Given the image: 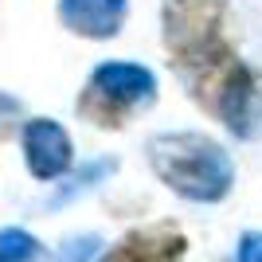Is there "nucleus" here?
I'll list each match as a JSON object with an SVG mask.
<instances>
[{
    "label": "nucleus",
    "mask_w": 262,
    "mask_h": 262,
    "mask_svg": "<svg viewBox=\"0 0 262 262\" xmlns=\"http://www.w3.org/2000/svg\"><path fill=\"white\" fill-rule=\"evenodd\" d=\"M153 164L164 176V184L176 188L188 200H219L231 188V161L215 141L200 133H176V137H157Z\"/></svg>",
    "instance_id": "obj_1"
},
{
    "label": "nucleus",
    "mask_w": 262,
    "mask_h": 262,
    "mask_svg": "<svg viewBox=\"0 0 262 262\" xmlns=\"http://www.w3.org/2000/svg\"><path fill=\"white\" fill-rule=\"evenodd\" d=\"M153 98V75L137 63H106L94 71L78 110L98 125H121L129 110Z\"/></svg>",
    "instance_id": "obj_2"
},
{
    "label": "nucleus",
    "mask_w": 262,
    "mask_h": 262,
    "mask_svg": "<svg viewBox=\"0 0 262 262\" xmlns=\"http://www.w3.org/2000/svg\"><path fill=\"white\" fill-rule=\"evenodd\" d=\"M24 157L39 180H55L59 172L71 168V137L55 121L35 118L24 125Z\"/></svg>",
    "instance_id": "obj_3"
},
{
    "label": "nucleus",
    "mask_w": 262,
    "mask_h": 262,
    "mask_svg": "<svg viewBox=\"0 0 262 262\" xmlns=\"http://www.w3.org/2000/svg\"><path fill=\"white\" fill-rule=\"evenodd\" d=\"M59 16L82 35H114L125 16V0H63Z\"/></svg>",
    "instance_id": "obj_4"
},
{
    "label": "nucleus",
    "mask_w": 262,
    "mask_h": 262,
    "mask_svg": "<svg viewBox=\"0 0 262 262\" xmlns=\"http://www.w3.org/2000/svg\"><path fill=\"white\" fill-rule=\"evenodd\" d=\"M184 243L168 235V231H145V235H129V239L114 247L102 262H172Z\"/></svg>",
    "instance_id": "obj_5"
},
{
    "label": "nucleus",
    "mask_w": 262,
    "mask_h": 262,
    "mask_svg": "<svg viewBox=\"0 0 262 262\" xmlns=\"http://www.w3.org/2000/svg\"><path fill=\"white\" fill-rule=\"evenodd\" d=\"M39 254H43V247L28 231H16V227L0 231V262H35Z\"/></svg>",
    "instance_id": "obj_6"
},
{
    "label": "nucleus",
    "mask_w": 262,
    "mask_h": 262,
    "mask_svg": "<svg viewBox=\"0 0 262 262\" xmlns=\"http://www.w3.org/2000/svg\"><path fill=\"white\" fill-rule=\"evenodd\" d=\"M239 262H262V235H243Z\"/></svg>",
    "instance_id": "obj_7"
},
{
    "label": "nucleus",
    "mask_w": 262,
    "mask_h": 262,
    "mask_svg": "<svg viewBox=\"0 0 262 262\" xmlns=\"http://www.w3.org/2000/svg\"><path fill=\"white\" fill-rule=\"evenodd\" d=\"M90 247H94V239H82V243H71V251H67L63 262H82L90 254Z\"/></svg>",
    "instance_id": "obj_8"
}]
</instances>
